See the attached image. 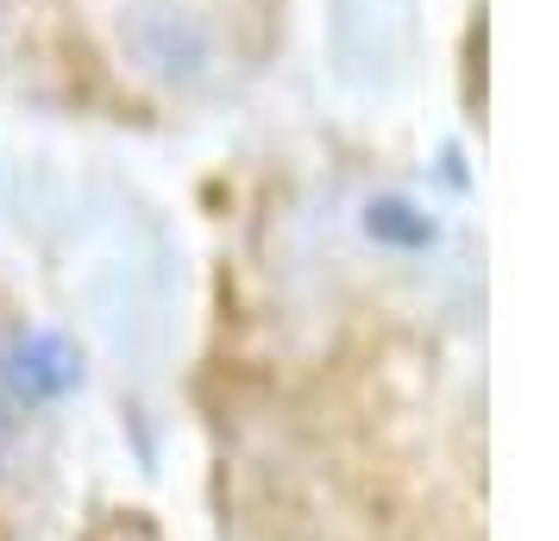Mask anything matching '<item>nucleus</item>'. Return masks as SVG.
I'll use <instances>...</instances> for the list:
<instances>
[{
    "instance_id": "obj_2",
    "label": "nucleus",
    "mask_w": 559,
    "mask_h": 541,
    "mask_svg": "<svg viewBox=\"0 0 559 541\" xmlns=\"http://www.w3.org/2000/svg\"><path fill=\"white\" fill-rule=\"evenodd\" d=\"M289 0H0V95L102 127H182L252 95Z\"/></svg>"
},
{
    "instance_id": "obj_3",
    "label": "nucleus",
    "mask_w": 559,
    "mask_h": 541,
    "mask_svg": "<svg viewBox=\"0 0 559 541\" xmlns=\"http://www.w3.org/2000/svg\"><path fill=\"white\" fill-rule=\"evenodd\" d=\"M88 541H164V536H157V529L145 522V516H132V510H114V516H102V522L88 529Z\"/></svg>"
},
{
    "instance_id": "obj_1",
    "label": "nucleus",
    "mask_w": 559,
    "mask_h": 541,
    "mask_svg": "<svg viewBox=\"0 0 559 541\" xmlns=\"http://www.w3.org/2000/svg\"><path fill=\"white\" fill-rule=\"evenodd\" d=\"M202 397L239 541H478L465 346L396 271L258 252L221 290Z\"/></svg>"
}]
</instances>
